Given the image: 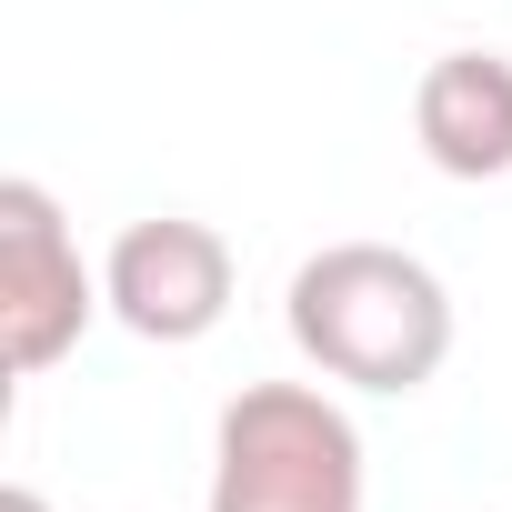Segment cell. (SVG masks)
<instances>
[{
	"label": "cell",
	"instance_id": "obj_3",
	"mask_svg": "<svg viewBox=\"0 0 512 512\" xmlns=\"http://www.w3.org/2000/svg\"><path fill=\"white\" fill-rule=\"evenodd\" d=\"M101 282L81 272V241L61 221V201L41 181H0V352H11V372H51L81 332H91Z\"/></svg>",
	"mask_w": 512,
	"mask_h": 512
},
{
	"label": "cell",
	"instance_id": "obj_2",
	"mask_svg": "<svg viewBox=\"0 0 512 512\" xmlns=\"http://www.w3.org/2000/svg\"><path fill=\"white\" fill-rule=\"evenodd\" d=\"M211 512H362V432L322 382H241L211 432Z\"/></svg>",
	"mask_w": 512,
	"mask_h": 512
},
{
	"label": "cell",
	"instance_id": "obj_5",
	"mask_svg": "<svg viewBox=\"0 0 512 512\" xmlns=\"http://www.w3.org/2000/svg\"><path fill=\"white\" fill-rule=\"evenodd\" d=\"M412 141L442 181H502L512 171V61L502 51H442L412 91Z\"/></svg>",
	"mask_w": 512,
	"mask_h": 512
},
{
	"label": "cell",
	"instance_id": "obj_6",
	"mask_svg": "<svg viewBox=\"0 0 512 512\" xmlns=\"http://www.w3.org/2000/svg\"><path fill=\"white\" fill-rule=\"evenodd\" d=\"M0 512H51V502H41L31 482H11V492H0Z\"/></svg>",
	"mask_w": 512,
	"mask_h": 512
},
{
	"label": "cell",
	"instance_id": "obj_1",
	"mask_svg": "<svg viewBox=\"0 0 512 512\" xmlns=\"http://www.w3.org/2000/svg\"><path fill=\"white\" fill-rule=\"evenodd\" d=\"M282 322H292V352L352 392H422L452 362V292L432 262H412L392 241L312 251L282 292Z\"/></svg>",
	"mask_w": 512,
	"mask_h": 512
},
{
	"label": "cell",
	"instance_id": "obj_4",
	"mask_svg": "<svg viewBox=\"0 0 512 512\" xmlns=\"http://www.w3.org/2000/svg\"><path fill=\"white\" fill-rule=\"evenodd\" d=\"M101 302H111L121 332L181 352V342L221 332V312H231V241L211 221H191V211H151V221H131L111 241Z\"/></svg>",
	"mask_w": 512,
	"mask_h": 512
}]
</instances>
